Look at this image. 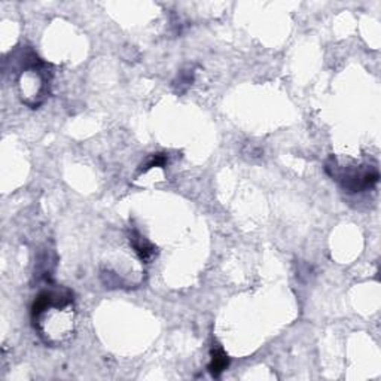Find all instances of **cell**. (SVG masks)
<instances>
[{
  "label": "cell",
  "instance_id": "1",
  "mask_svg": "<svg viewBox=\"0 0 381 381\" xmlns=\"http://www.w3.org/2000/svg\"><path fill=\"white\" fill-rule=\"evenodd\" d=\"M32 323L41 340L51 347L67 344L76 332L73 292L63 286L42 290L32 307Z\"/></svg>",
  "mask_w": 381,
  "mask_h": 381
},
{
  "label": "cell",
  "instance_id": "2",
  "mask_svg": "<svg viewBox=\"0 0 381 381\" xmlns=\"http://www.w3.org/2000/svg\"><path fill=\"white\" fill-rule=\"evenodd\" d=\"M16 72H19L16 88H19L21 102L32 109L39 108L49 94L52 78L49 65L42 61V58H39L33 49L24 48L20 51V61Z\"/></svg>",
  "mask_w": 381,
  "mask_h": 381
},
{
  "label": "cell",
  "instance_id": "3",
  "mask_svg": "<svg viewBox=\"0 0 381 381\" xmlns=\"http://www.w3.org/2000/svg\"><path fill=\"white\" fill-rule=\"evenodd\" d=\"M326 173L332 181L338 183L344 191L358 194L376 188L380 181V172L377 164H343L338 159L331 157L325 164Z\"/></svg>",
  "mask_w": 381,
  "mask_h": 381
},
{
  "label": "cell",
  "instance_id": "4",
  "mask_svg": "<svg viewBox=\"0 0 381 381\" xmlns=\"http://www.w3.org/2000/svg\"><path fill=\"white\" fill-rule=\"evenodd\" d=\"M128 240L132 252H135L140 262L149 264L157 256V247L150 243L148 238L141 235L137 229H131Z\"/></svg>",
  "mask_w": 381,
  "mask_h": 381
},
{
  "label": "cell",
  "instance_id": "5",
  "mask_svg": "<svg viewBox=\"0 0 381 381\" xmlns=\"http://www.w3.org/2000/svg\"><path fill=\"white\" fill-rule=\"evenodd\" d=\"M210 363H209V372L211 374V377H220V374L228 368L229 365V358H228V354L225 353V350L222 347H219V345H216V347L211 349V353H210Z\"/></svg>",
  "mask_w": 381,
  "mask_h": 381
},
{
  "label": "cell",
  "instance_id": "6",
  "mask_svg": "<svg viewBox=\"0 0 381 381\" xmlns=\"http://www.w3.org/2000/svg\"><path fill=\"white\" fill-rule=\"evenodd\" d=\"M167 154H154V155H150V158H148V161L145 164H141L140 168H139V173H146L148 170H150V168H154V167H165L167 164Z\"/></svg>",
  "mask_w": 381,
  "mask_h": 381
},
{
  "label": "cell",
  "instance_id": "7",
  "mask_svg": "<svg viewBox=\"0 0 381 381\" xmlns=\"http://www.w3.org/2000/svg\"><path fill=\"white\" fill-rule=\"evenodd\" d=\"M194 81V72L192 70H183L179 73L176 81L173 82V86L177 88V93H183Z\"/></svg>",
  "mask_w": 381,
  "mask_h": 381
}]
</instances>
